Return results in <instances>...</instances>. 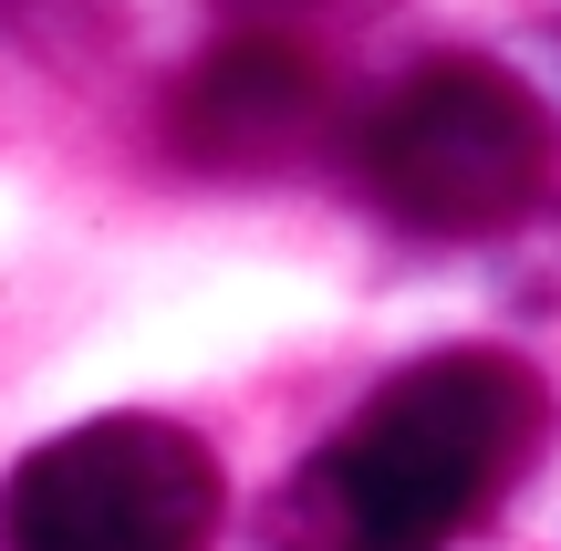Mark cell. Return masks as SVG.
I'll return each instance as SVG.
<instances>
[{"label":"cell","mask_w":561,"mask_h":551,"mask_svg":"<svg viewBox=\"0 0 561 551\" xmlns=\"http://www.w3.org/2000/svg\"><path fill=\"white\" fill-rule=\"evenodd\" d=\"M229 479L198 427L94 416L0 479V551H208Z\"/></svg>","instance_id":"obj_3"},{"label":"cell","mask_w":561,"mask_h":551,"mask_svg":"<svg viewBox=\"0 0 561 551\" xmlns=\"http://www.w3.org/2000/svg\"><path fill=\"white\" fill-rule=\"evenodd\" d=\"M354 187L416 240H500L551 198V115L510 62L426 53L354 115Z\"/></svg>","instance_id":"obj_2"},{"label":"cell","mask_w":561,"mask_h":551,"mask_svg":"<svg viewBox=\"0 0 561 551\" xmlns=\"http://www.w3.org/2000/svg\"><path fill=\"white\" fill-rule=\"evenodd\" d=\"M551 437V395L520 354H426L385 375L343 437H322L261 510V551H447L489 520Z\"/></svg>","instance_id":"obj_1"},{"label":"cell","mask_w":561,"mask_h":551,"mask_svg":"<svg viewBox=\"0 0 561 551\" xmlns=\"http://www.w3.org/2000/svg\"><path fill=\"white\" fill-rule=\"evenodd\" d=\"M333 125V73L301 53L291 32H240L178 73L167 94V146L187 167H219V177H261V167L301 157V146Z\"/></svg>","instance_id":"obj_4"}]
</instances>
